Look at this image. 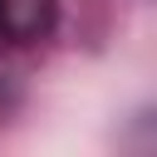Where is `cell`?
I'll return each instance as SVG.
<instances>
[{"label": "cell", "mask_w": 157, "mask_h": 157, "mask_svg": "<svg viewBox=\"0 0 157 157\" xmlns=\"http://www.w3.org/2000/svg\"><path fill=\"white\" fill-rule=\"evenodd\" d=\"M59 0H0V39L5 44H39L54 29Z\"/></svg>", "instance_id": "1"}]
</instances>
